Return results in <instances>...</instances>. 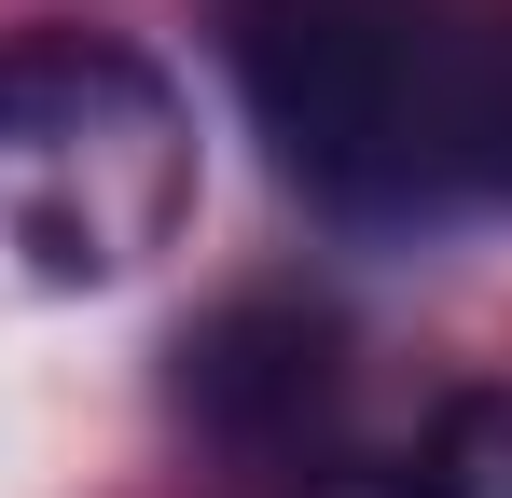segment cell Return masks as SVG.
Listing matches in <instances>:
<instances>
[{
    "label": "cell",
    "mask_w": 512,
    "mask_h": 498,
    "mask_svg": "<svg viewBox=\"0 0 512 498\" xmlns=\"http://www.w3.org/2000/svg\"><path fill=\"white\" fill-rule=\"evenodd\" d=\"M402 485H416V498H512V374L443 388V402H429L416 457H402Z\"/></svg>",
    "instance_id": "4"
},
{
    "label": "cell",
    "mask_w": 512,
    "mask_h": 498,
    "mask_svg": "<svg viewBox=\"0 0 512 498\" xmlns=\"http://www.w3.org/2000/svg\"><path fill=\"white\" fill-rule=\"evenodd\" d=\"M194 222V111L111 28L0 42V263L28 291H125Z\"/></svg>",
    "instance_id": "2"
},
{
    "label": "cell",
    "mask_w": 512,
    "mask_h": 498,
    "mask_svg": "<svg viewBox=\"0 0 512 498\" xmlns=\"http://www.w3.org/2000/svg\"><path fill=\"white\" fill-rule=\"evenodd\" d=\"M180 415L277 485H319L346 457V319L319 291H236L180 332Z\"/></svg>",
    "instance_id": "3"
},
{
    "label": "cell",
    "mask_w": 512,
    "mask_h": 498,
    "mask_svg": "<svg viewBox=\"0 0 512 498\" xmlns=\"http://www.w3.org/2000/svg\"><path fill=\"white\" fill-rule=\"evenodd\" d=\"M222 70L346 236L512 208V0H222Z\"/></svg>",
    "instance_id": "1"
}]
</instances>
